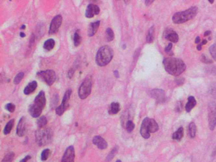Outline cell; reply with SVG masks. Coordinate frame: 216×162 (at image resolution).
I'll use <instances>...</instances> for the list:
<instances>
[{"label":"cell","instance_id":"ac0fdd59","mask_svg":"<svg viewBox=\"0 0 216 162\" xmlns=\"http://www.w3.org/2000/svg\"><path fill=\"white\" fill-rule=\"evenodd\" d=\"M100 25V21H98L92 23L88 27L87 34L89 37H92L96 33Z\"/></svg>","mask_w":216,"mask_h":162},{"label":"cell","instance_id":"ab89813d","mask_svg":"<svg viewBox=\"0 0 216 162\" xmlns=\"http://www.w3.org/2000/svg\"><path fill=\"white\" fill-rule=\"evenodd\" d=\"M185 79L183 77H180V78H177L175 79V82L177 84V85L178 86H182L184 83H185Z\"/></svg>","mask_w":216,"mask_h":162},{"label":"cell","instance_id":"7c38bea8","mask_svg":"<svg viewBox=\"0 0 216 162\" xmlns=\"http://www.w3.org/2000/svg\"><path fill=\"white\" fill-rule=\"evenodd\" d=\"M149 120L150 118L148 117L144 118L141 125L140 134L141 136L145 139H148L150 137V132L149 131Z\"/></svg>","mask_w":216,"mask_h":162},{"label":"cell","instance_id":"bcb514c9","mask_svg":"<svg viewBox=\"0 0 216 162\" xmlns=\"http://www.w3.org/2000/svg\"><path fill=\"white\" fill-rule=\"evenodd\" d=\"M195 42L196 44H198V43H199L200 42V38L199 36H198V37L196 38Z\"/></svg>","mask_w":216,"mask_h":162},{"label":"cell","instance_id":"5b68a950","mask_svg":"<svg viewBox=\"0 0 216 162\" xmlns=\"http://www.w3.org/2000/svg\"><path fill=\"white\" fill-rule=\"evenodd\" d=\"M35 142L40 146L48 145L52 141L53 132L50 129H40L35 132Z\"/></svg>","mask_w":216,"mask_h":162},{"label":"cell","instance_id":"d4e9b609","mask_svg":"<svg viewBox=\"0 0 216 162\" xmlns=\"http://www.w3.org/2000/svg\"><path fill=\"white\" fill-rule=\"evenodd\" d=\"M189 136L191 138H194L196 134V126L194 122H191L188 127Z\"/></svg>","mask_w":216,"mask_h":162},{"label":"cell","instance_id":"1f68e13d","mask_svg":"<svg viewBox=\"0 0 216 162\" xmlns=\"http://www.w3.org/2000/svg\"><path fill=\"white\" fill-rule=\"evenodd\" d=\"M81 43V38L80 36V35L77 33L76 32L74 35V44L76 47H77L80 45Z\"/></svg>","mask_w":216,"mask_h":162},{"label":"cell","instance_id":"4fadbf2b","mask_svg":"<svg viewBox=\"0 0 216 162\" xmlns=\"http://www.w3.org/2000/svg\"><path fill=\"white\" fill-rule=\"evenodd\" d=\"M150 96L158 103H163L166 100V94L162 89H153L150 92Z\"/></svg>","mask_w":216,"mask_h":162},{"label":"cell","instance_id":"30bf717a","mask_svg":"<svg viewBox=\"0 0 216 162\" xmlns=\"http://www.w3.org/2000/svg\"><path fill=\"white\" fill-rule=\"evenodd\" d=\"M62 23V16L61 15H57L52 19L49 29V34H54L58 32Z\"/></svg>","mask_w":216,"mask_h":162},{"label":"cell","instance_id":"e575fe53","mask_svg":"<svg viewBox=\"0 0 216 162\" xmlns=\"http://www.w3.org/2000/svg\"><path fill=\"white\" fill-rule=\"evenodd\" d=\"M50 153V150L49 149H45L43 151L41 155V159L42 161H46L48 160Z\"/></svg>","mask_w":216,"mask_h":162},{"label":"cell","instance_id":"603a6c76","mask_svg":"<svg viewBox=\"0 0 216 162\" xmlns=\"http://www.w3.org/2000/svg\"><path fill=\"white\" fill-rule=\"evenodd\" d=\"M158 125L157 122L152 118H150L149 120V131L150 133H154L158 131Z\"/></svg>","mask_w":216,"mask_h":162},{"label":"cell","instance_id":"e0dca14e","mask_svg":"<svg viewBox=\"0 0 216 162\" xmlns=\"http://www.w3.org/2000/svg\"><path fill=\"white\" fill-rule=\"evenodd\" d=\"M26 118L22 117L17 125L16 127V134L19 137H22L24 136L26 132Z\"/></svg>","mask_w":216,"mask_h":162},{"label":"cell","instance_id":"f907efd6","mask_svg":"<svg viewBox=\"0 0 216 162\" xmlns=\"http://www.w3.org/2000/svg\"><path fill=\"white\" fill-rule=\"evenodd\" d=\"M20 35H21V37H22V38H24V37L26 36V34H25L24 32H21V33H20Z\"/></svg>","mask_w":216,"mask_h":162},{"label":"cell","instance_id":"484cf974","mask_svg":"<svg viewBox=\"0 0 216 162\" xmlns=\"http://www.w3.org/2000/svg\"><path fill=\"white\" fill-rule=\"evenodd\" d=\"M14 125V119H12L10 120L5 125L4 131H3V133L5 135H8V134L10 133Z\"/></svg>","mask_w":216,"mask_h":162},{"label":"cell","instance_id":"7402d4cb","mask_svg":"<svg viewBox=\"0 0 216 162\" xmlns=\"http://www.w3.org/2000/svg\"><path fill=\"white\" fill-rule=\"evenodd\" d=\"M184 136V129L183 127H180L175 132L172 134V139L176 141H180Z\"/></svg>","mask_w":216,"mask_h":162},{"label":"cell","instance_id":"8992f818","mask_svg":"<svg viewBox=\"0 0 216 162\" xmlns=\"http://www.w3.org/2000/svg\"><path fill=\"white\" fill-rule=\"evenodd\" d=\"M38 78L46 83L49 86L53 84L56 81L55 72L53 70H46L40 71L36 74Z\"/></svg>","mask_w":216,"mask_h":162},{"label":"cell","instance_id":"d6986e66","mask_svg":"<svg viewBox=\"0 0 216 162\" xmlns=\"http://www.w3.org/2000/svg\"><path fill=\"white\" fill-rule=\"evenodd\" d=\"M38 87V83L36 81H33L29 83L27 86L24 88V93L26 95H29L31 93H32L35 89H36Z\"/></svg>","mask_w":216,"mask_h":162},{"label":"cell","instance_id":"c3c4849f","mask_svg":"<svg viewBox=\"0 0 216 162\" xmlns=\"http://www.w3.org/2000/svg\"><path fill=\"white\" fill-rule=\"evenodd\" d=\"M211 32L210 30H207L205 33H204V36H207V35H209L210 34Z\"/></svg>","mask_w":216,"mask_h":162},{"label":"cell","instance_id":"f546056e","mask_svg":"<svg viewBox=\"0 0 216 162\" xmlns=\"http://www.w3.org/2000/svg\"><path fill=\"white\" fill-rule=\"evenodd\" d=\"M24 72H19V74H16V76L14 78L13 83H14L15 85L19 84L21 82V81L22 80V79L24 78Z\"/></svg>","mask_w":216,"mask_h":162},{"label":"cell","instance_id":"f6af8a7d","mask_svg":"<svg viewBox=\"0 0 216 162\" xmlns=\"http://www.w3.org/2000/svg\"><path fill=\"white\" fill-rule=\"evenodd\" d=\"M153 2V1H152V0H147V1H145V4L146 5L148 6V5H150Z\"/></svg>","mask_w":216,"mask_h":162},{"label":"cell","instance_id":"4dcf8cb0","mask_svg":"<svg viewBox=\"0 0 216 162\" xmlns=\"http://www.w3.org/2000/svg\"><path fill=\"white\" fill-rule=\"evenodd\" d=\"M15 154L13 152H10L5 155L2 162H12Z\"/></svg>","mask_w":216,"mask_h":162},{"label":"cell","instance_id":"f35d334b","mask_svg":"<svg viewBox=\"0 0 216 162\" xmlns=\"http://www.w3.org/2000/svg\"><path fill=\"white\" fill-rule=\"evenodd\" d=\"M201 61L205 63H207V64H210V63H213V61H212L211 60L209 59L205 55H202V57H201Z\"/></svg>","mask_w":216,"mask_h":162},{"label":"cell","instance_id":"74e56055","mask_svg":"<svg viewBox=\"0 0 216 162\" xmlns=\"http://www.w3.org/2000/svg\"><path fill=\"white\" fill-rule=\"evenodd\" d=\"M5 109L9 112L13 113L15 110V106L13 103H8L5 105Z\"/></svg>","mask_w":216,"mask_h":162},{"label":"cell","instance_id":"ffe728a7","mask_svg":"<svg viewBox=\"0 0 216 162\" xmlns=\"http://www.w3.org/2000/svg\"><path fill=\"white\" fill-rule=\"evenodd\" d=\"M120 111V104L119 103L113 102L110 104L109 109V115H113L119 113Z\"/></svg>","mask_w":216,"mask_h":162},{"label":"cell","instance_id":"f1b7e54d","mask_svg":"<svg viewBox=\"0 0 216 162\" xmlns=\"http://www.w3.org/2000/svg\"><path fill=\"white\" fill-rule=\"evenodd\" d=\"M47 119L45 117V116H42V117H40L38 120H37V124L38 125V127H40L41 129L44 127L45 125H46L47 124Z\"/></svg>","mask_w":216,"mask_h":162},{"label":"cell","instance_id":"11a10c76","mask_svg":"<svg viewBox=\"0 0 216 162\" xmlns=\"http://www.w3.org/2000/svg\"><path fill=\"white\" fill-rule=\"evenodd\" d=\"M116 162H122V161L120 160H117L116 161Z\"/></svg>","mask_w":216,"mask_h":162},{"label":"cell","instance_id":"52a82bcc","mask_svg":"<svg viewBox=\"0 0 216 162\" xmlns=\"http://www.w3.org/2000/svg\"><path fill=\"white\" fill-rule=\"evenodd\" d=\"M92 81L91 77H87L86 78L79 89V96L81 100L87 98L92 93Z\"/></svg>","mask_w":216,"mask_h":162},{"label":"cell","instance_id":"6da1fadb","mask_svg":"<svg viewBox=\"0 0 216 162\" xmlns=\"http://www.w3.org/2000/svg\"><path fill=\"white\" fill-rule=\"evenodd\" d=\"M165 70L167 72L174 76H179L184 72L186 70V64L179 58H167L163 61Z\"/></svg>","mask_w":216,"mask_h":162},{"label":"cell","instance_id":"5bb4252c","mask_svg":"<svg viewBox=\"0 0 216 162\" xmlns=\"http://www.w3.org/2000/svg\"><path fill=\"white\" fill-rule=\"evenodd\" d=\"M100 9L99 7L96 5L94 4H89L88 5L86 13H85V16L89 19H91L93 18L95 15H98L100 13Z\"/></svg>","mask_w":216,"mask_h":162},{"label":"cell","instance_id":"7bdbcfd3","mask_svg":"<svg viewBox=\"0 0 216 162\" xmlns=\"http://www.w3.org/2000/svg\"><path fill=\"white\" fill-rule=\"evenodd\" d=\"M74 70L73 69V68H71L69 71H68V77L70 79L73 77V75H74Z\"/></svg>","mask_w":216,"mask_h":162},{"label":"cell","instance_id":"8fae6325","mask_svg":"<svg viewBox=\"0 0 216 162\" xmlns=\"http://www.w3.org/2000/svg\"><path fill=\"white\" fill-rule=\"evenodd\" d=\"M74 160L75 150L73 146H70L66 149L61 162H74Z\"/></svg>","mask_w":216,"mask_h":162},{"label":"cell","instance_id":"7a4b0ae2","mask_svg":"<svg viewBox=\"0 0 216 162\" xmlns=\"http://www.w3.org/2000/svg\"><path fill=\"white\" fill-rule=\"evenodd\" d=\"M46 102L45 93L43 91H41L35 96L33 103L29 107L28 112L31 116L33 118L39 117L46 105Z\"/></svg>","mask_w":216,"mask_h":162},{"label":"cell","instance_id":"f5cc1de1","mask_svg":"<svg viewBox=\"0 0 216 162\" xmlns=\"http://www.w3.org/2000/svg\"><path fill=\"white\" fill-rule=\"evenodd\" d=\"M21 29H22V30H23V29H26V25H22V27H21Z\"/></svg>","mask_w":216,"mask_h":162},{"label":"cell","instance_id":"9c48e42d","mask_svg":"<svg viewBox=\"0 0 216 162\" xmlns=\"http://www.w3.org/2000/svg\"><path fill=\"white\" fill-rule=\"evenodd\" d=\"M71 95H72V90L70 89H68L65 93V95L63 96V98L62 101V104L59 106H58L55 110L56 113L58 115L61 116L62 115H63V113L65 112V110L68 109V107L69 106L68 101L70 100Z\"/></svg>","mask_w":216,"mask_h":162},{"label":"cell","instance_id":"d590c367","mask_svg":"<svg viewBox=\"0 0 216 162\" xmlns=\"http://www.w3.org/2000/svg\"><path fill=\"white\" fill-rule=\"evenodd\" d=\"M209 92L211 96L216 98V84H212L210 86Z\"/></svg>","mask_w":216,"mask_h":162},{"label":"cell","instance_id":"3957f363","mask_svg":"<svg viewBox=\"0 0 216 162\" xmlns=\"http://www.w3.org/2000/svg\"><path fill=\"white\" fill-rule=\"evenodd\" d=\"M114 50L109 46L101 47L96 54V62L100 67H105L109 64L114 57Z\"/></svg>","mask_w":216,"mask_h":162},{"label":"cell","instance_id":"ee69618b","mask_svg":"<svg viewBox=\"0 0 216 162\" xmlns=\"http://www.w3.org/2000/svg\"><path fill=\"white\" fill-rule=\"evenodd\" d=\"M31 156H29V155H27V156H26L24 159H22V160H21L20 162H28V161H29V160H31Z\"/></svg>","mask_w":216,"mask_h":162},{"label":"cell","instance_id":"ba28073f","mask_svg":"<svg viewBox=\"0 0 216 162\" xmlns=\"http://www.w3.org/2000/svg\"><path fill=\"white\" fill-rule=\"evenodd\" d=\"M208 110L209 129L211 131H214L216 126V103L214 101L209 103Z\"/></svg>","mask_w":216,"mask_h":162},{"label":"cell","instance_id":"d6a6232c","mask_svg":"<svg viewBox=\"0 0 216 162\" xmlns=\"http://www.w3.org/2000/svg\"><path fill=\"white\" fill-rule=\"evenodd\" d=\"M209 51L212 57L216 62V44H212L209 48Z\"/></svg>","mask_w":216,"mask_h":162},{"label":"cell","instance_id":"83f0119b","mask_svg":"<svg viewBox=\"0 0 216 162\" xmlns=\"http://www.w3.org/2000/svg\"><path fill=\"white\" fill-rule=\"evenodd\" d=\"M106 37L108 42L112 41L114 39L115 35L113 30L111 28H107L106 30Z\"/></svg>","mask_w":216,"mask_h":162},{"label":"cell","instance_id":"44dd1931","mask_svg":"<svg viewBox=\"0 0 216 162\" xmlns=\"http://www.w3.org/2000/svg\"><path fill=\"white\" fill-rule=\"evenodd\" d=\"M188 101L185 106V109H186V111L189 113L191 112V110L196 104V100L195 99V98L193 96H191L188 97Z\"/></svg>","mask_w":216,"mask_h":162},{"label":"cell","instance_id":"7dc6e473","mask_svg":"<svg viewBox=\"0 0 216 162\" xmlns=\"http://www.w3.org/2000/svg\"><path fill=\"white\" fill-rule=\"evenodd\" d=\"M114 76H115V77H119V72L117 71V70H115L114 71Z\"/></svg>","mask_w":216,"mask_h":162},{"label":"cell","instance_id":"277c9868","mask_svg":"<svg viewBox=\"0 0 216 162\" xmlns=\"http://www.w3.org/2000/svg\"><path fill=\"white\" fill-rule=\"evenodd\" d=\"M198 13V8L193 7L188 10L176 13L172 16V21L174 24H179L185 23L191 19H193Z\"/></svg>","mask_w":216,"mask_h":162},{"label":"cell","instance_id":"b9f144b4","mask_svg":"<svg viewBox=\"0 0 216 162\" xmlns=\"http://www.w3.org/2000/svg\"><path fill=\"white\" fill-rule=\"evenodd\" d=\"M172 43H169L168 44V46L165 48V51L167 53H169V52L171 51L172 49Z\"/></svg>","mask_w":216,"mask_h":162},{"label":"cell","instance_id":"9a60e30c","mask_svg":"<svg viewBox=\"0 0 216 162\" xmlns=\"http://www.w3.org/2000/svg\"><path fill=\"white\" fill-rule=\"evenodd\" d=\"M93 143L100 150H105L108 147L107 142L100 136H95L93 137Z\"/></svg>","mask_w":216,"mask_h":162},{"label":"cell","instance_id":"60d3db41","mask_svg":"<svg viewBox=\"0 0 216 162\" xmlns=\"http://www.w3.org/2000/svg\"><path fill=\"white\" fill-rule=\"evenodd\" d=\"M208 71H209V72L210 74L216 75V67H213L211 68H209V69L208 70Z\"/></svg>","mask_w":216,"mask_h":162},{"label":"cell","instance_id":"836d02e7","mask_svg":"<svg viewBox=\"0 0 216 162\" xmlns=\"http://www.w3.org/2000/svg\"><path fill=\"white\" fill-rule=\"evenodd\" d=\"M135 127V125L132 120H128L126 123V130L128 132H131Z\"/></svg>","mask_w":216,"mask_h":162},{"label":"cell","instance_id":"681fc988","mask_svg":"<svg viewBox=\"0 0 216 162\" xmlns=\"http://www.w3.org/2000/svg\"><path fill=\"white\" fill-rule=\"evenodd\" d=\"M202 44H199V45H198V46H196V49H197L198 50H199V51H200V50L202 49Z\"/></svg>","mask_w":216,"mask_h":162},{"label":"cell","instance_id":"8d00e7d4","mask_svg":"<svg viewBox=\"0 0 216 162\" xmlns=\"http://www.w3.org/2000/svg\"><path fill=\"white\" fill-rule=\"evenodd\" d=\"M117 149H118V147L117 146H115L111 151L110 153L109 154V155H108V156L106 157V159L107 160L110 161L111 160L113 159V158L114 157V156L116 155V153H117Z\"/></svg>","mask_w":216,"mask_h":162},{"label":"cell","instance_id":"2e32d148","mask_svg":"<svg viewBox=\"0 0 216 162\" xmlns=\"http://www.w3.org/2000/svg\"><path fill=\"white\" fill-rule=\"evenodd\" d=\"M164 37L168 41L172 43H177L179 41V37L177 34L171 29H169L165 30Z\"/></svg>","mask_w":216,"mask_h":162},{"label":"cell","instance_id":"816d5d0a","mask_svg":"<svg viewBox=\"0 0 216 162\" xmlns=\"http://www.w3.org/2000/svg\"><path fill=\"white\" fill-rule=\"evenodd\" d=\"M207 43V40H203L202 42V45L203 44H206Z\"/></svg>","mask_w":216,"mask_h":162},{"label":"cell","instance_id":"db71d44e","mask_svg":"<svg viewBox=\"0 0 216 162\" xmlns=\"http://www.w3.org/2000/svg\"><path fill=\"white\" fill-rule=\"evenodd\" d=\"M209 2L210 3H214V1H210V0H209Z\"/></svg>","mask_w":216,"mask_h":162},{"label":"cell","instance_id":"cb8c5ba5","mask_svg":"<svg viewBox=\"0 0 216 162\" xmlns=\"http://www.w3.org/2000/svg\"><path fill=\"white\" fill-rule=\"evenodd\" d=\"M55 41H54L53 39H49L46 40L43 44V48L46 51H51L55 47Z\"/></svg>","mask_w":216,"mask_h":162},{"label":"cell","instance_id":"4316f807","mask_svg":"<svg viewBox=\"0 0 216 162\" xmlns=\"http://www.w3.org/2000/svg\"><path fill=\"white\" fill-rule=\"evenodd\" d=\"M154 31H155V28L154 26H152L150 28L148 32L147 35V41L148 43H153L154 40Z\"/></svg>","mask_w":216,"mask_h":162}]
</instances>
